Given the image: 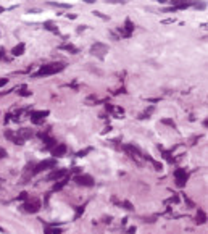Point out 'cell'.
Wrapping results in <instances>:
<instances>
[{
	"instance_id": "7",
	"label": "cell",
	"mask_w": 208,
	"mask_h": 234,
	"mask_svg": "<svg viewBox=\"0 0 208 234\" xmlns=\"http://www.w3.org/2000/svg\"><path fill=\"white\" fill-rule=\"evenodd\" d=\"M65 154H66V145H65V144H58L56 147L52 149V155H53V157H61V155H65Z\"/></svg>"
},
{
	"instance_id": "14",
	"label": "cell",
	"mask_w": 208,
	"mask_h": 234,
	"mask_svg": "<svg viewBox=\"0 0 208 234\" xmlns=\"http://www.w3.org/2000/svg\"><path fill=\"white\" fill-rule=\"evenodd\" d=\"M45 26H47V29H50V31H56V26L53 23H50V21H47Z\"/></svg>"
},
{
	"instance_id": "5",
	"label": "cell",
	"mask_w": 208,
	"mask_h": 234,
	"mask_svg": "<svg viewBox=\"0 0 208 234\" xmlns=\"http://www.w3.org/2000/svg\"><path fill=\"white\" fill-rule=\"evenodd\" d=\"M53 165H55V160H44V162H41V163L36 165V170H34L32 173H34V174H36V173H41V171L47 170V168H52Z\"/></svg>"
},
{
	"instance_id": "16",
	"label": "cell",
	"mask_w": 208,
	"mask_h": 234,
	"mask_svg": "<svg viewBox=\"0 0 208 234\" xmlns=\"http://www.w3.org/2000/svg\"><path fill=\"white\" fill-rule=\"evenodd\" d=\"M82 213H84V205H82V207H79V210H78V213H76V217H81Z\"/></svg>"
},
{
	"instance_id": "13",
	"label": "cell",
	"mask_w": 208,
	"mask_h": 234,
	"mask_svg": "<svg viewBox=\"0 0 208 234\" xmlns=\"http://www.w3.org/2000/svg\"><path fill=\"white\" fill-rule=\"evenodd\" d=\"M65 186H66V179H63V181H60L58 184H55V186H53V191H60V189H61V187H65Z\"/></svg>"
},
{
	"instance_id": "15",
	"label": "cell",
	"mask_w": 208,
	"mask_h": 234,
	"mask_svg": "<svg viewBox=\"0 0 208 234\" xmlns=\"http://www.w3.org/2000/svg\"><path fill=\"white\" fill-rule=\"evenodd\" d=\"M89 152H90V149H86V150L78 152V154H76V157H82V155H86V154H89Z\"/></svg>"
},
{
	"instance_id": "18",
	"label": "cell",
	"mask_w": 208,
	"mask_h": 234,
	"mask_svg": "<svg viewBox=\"0 0 208 234\" xmlns=\"http://www.w3.org/2000/svg\"><path fill=\"white\" fill-rule=\"evenodd\" d=\"M45 234H53V231L50 229V228H45V231H44Z\"/></svg>"
},
{
	"instance_id": "4",
	"label": "cell",
	"mask_w": 208,
	"mask_h": 234,
	"mask_svg": "<svg viewBox=\"0 0 208 234\" xmlns=\"http://www.w3.org/2000/svg\"><path fill=\"white\" fill-rule=\"evenodd\" d=\"M39 207H41V202H26L24 205H23V212H26V213H36L37 210H39Z\"/></svg>"
},
{
	"instance_id": "19",
	"label": "cell",
	"mask_w": 208,
	"mask_h": 234,
	"mask_svg": "<svg viewBox=\"0 0 208 234\" xmlns=\"http://www.w3.org/2000/svg\"><path fill=\"white\" fill-rule=\"evenodd\" d=\"M20 199H27V194H26V192H23V194L20 195Z\"/></svg>"
},
{
	"instance_id": "12",
	"label": "cell",
	"mask_w": 208,
	"mask_h": 234,
	"mask_svg": "<svg viewBox=\"0 0 208 234\" xmlns=\"http://www.w3.org/2000/svg\"><path fill=\"white\" fill-rule=\"evenodd\" d=\"M60 49L68 50V52H71V53H78V52H79L78 49H74V47H73V45H70V44H63V45H60Z\"/></svg>"
},
{
	"instance_id": "17",
	"label": "cell",
	"mask_w": 208,
	"mask_h": 234,
	"mask_svg": "<svg viewBox=\"0 0 208 234\" xmlns=\"http://www.w3.org/2000/svg\"><path fill=\"white\" fill-rule=\"evenodd\" d=\"M7 82H8V79H5V78H3V79H0V87H2V86H5Z\"/></svg>"
},
{
	"instance_id": "8",
	"label": "cell",
	"mask_w": 208,
	"mask_h": 234,
	"mask_svg": "<svg viewBox=\"0 0 208 234\" xmlns=\"http://www.w3.org/2000/svg\"><path fill=\"white\" fill-rule=\"evenodd\" d=\"M49 115V111H34V113L31 115V118H32V121L34 123H37V121H41L44 116H47Z\"/></svg>"
},
{
	"instance_id": "2",
	"label": "cell",
	"mask_w": 208,
	"mask_h": 234,
	"mask_svg": "<svg viewBox=\"0 0 208 234\" xmlns=\"http://www.w3.org/2000/svg\"><path fill=\"white\" fill-rule=\"evenodd\" d=\"M107 52H108V45L103 44V42H95L90 47V53L94 55V57H97V58H103Z\"/></svg>"
},
{
	"instance_id": "1",
	"label": "cell",
	"mask_w": 208,
	"mask_h": 234,
	"mask_svg": "<svg viewBox=\"0 0 208 234\" xmlns=\"http://www.w3.org/2000/svg\"><path fill=\"white\" fill-rule=\"evenodd\" d=\"M65 68L63 63H53V65H44V66L36 73V76H45V74H55L60 73Z\"/></svg>"
},
{
	"instance_id": "6",
	"label": "cell",
	"mask_w": 208,
	"mask_h": 234,
	"mask_svg": "<svg viewBox=\"0 0 208 234\" xmlns=\"http://www.w3.org/2000/svg\"><path fill=\"white\" fill-rule=\"evenodd\" d=\"M186 181H187V173L184 170H177L176 171V183H177V186L182 187L186 184Z\"/></svg>"
},
{
	"instance_id": "3",
	"label": "cell",
	"mask_w": 208,
	"mask_h": 234,
	"mask_svg": "<svg viewBox=\"0 0 208 234\" xmlns=\"http://www.w3.org/2000/svg\"><path fill=\"white\" fill-rule=\"evenodd\" d=\"M74 181L81 186H94V178L89 174H79V176L74 178Z\"/></svg>"
},
{
	"instance_id": "11",
	"label": "cell",
	"mask_w": 208,
	"mask_h": 234,
	"mask_svg": "<svg viewBox=\"0 0 208 234\" xmlns=\"http://www.w3.org/2000/svg\"><path fill=\"white\" fill-rule=\"evenodd\" d=\"M24 52V44L21 42V44H18L16 47H13V50H12V53L13 55H21Z\"/></svg>"
},
{
	"instance_id": "10",
	"label": "cell",
	"mask_w": 208,
	"mask_h": 234,
	"mask_svg": "<svg viewBox=\"0 0 208 234\" xmlns=\"http://www.w3.org/2000/svg\"><path fill=\"white\" fill-rule=\"evenodd\" d=\"M205 221H206V215L203 213V210H197V223L202 224Z\"/></svg>"
},
{
	"instance_id": "9",
	"label": "cell",
	"mask_w": 208,
	"mask_h": 234,
	"mask_svg": "<svg viewBox=\"0 0 208 234\" xmlns=\"http://www.w3.org/2000/svg\"><path fill=\"white\" fill-rule=\"evenodd\" d=\"M65 174H66V170L53 171V173H50V174H49V179H50V181H55V179H58V178H61V176H65Z\"/></svg>"
}]
</instances>
